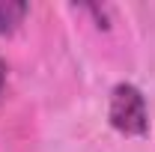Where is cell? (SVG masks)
<instances>
[{"instance_id": "obj_1", "label": "cell", "mask_w": 155, "mask_h": 152, "mask_svg": "<svg viewBox=\"0 0 155 152\" xmlns=\"http://www.w3.org/2000/svg\"><path fill=\"white\" fill-rule=\"evenodd\" d=\"M107 119L125 137H146L149 134V107H146L140 87L128 84V81L116 84L110 90V101H107Z\"/></svg>"}, {"instance_id": "obj_2", "label": "cell", "mask_w": 155, "mask_h": 152, "mask_svg": "<svg viewBox=\"0 0 155 152\" xmlns=\"http://www.w3.org/2000/svg\"><path fill=\"white\" fill-rule=\"evenodd\" d=\"M30 6L21 0H0V36H12L27 18Z\"/></svg>"}, {"instance_id": "obj_3", "label": "cell", "mask_w": 155, "mask_h": 152, "mask_svg": "<svg viewBox=\"0 0 155 152\" xmlns=\"http://www.w3.org/2000/svg\"><path fill=\"white\" fill-rule=\"evenodd\" d=\"M6 75H9V69H6V63L0 60V95H3V87H6Z\"/></svg>"}]
</instances>
